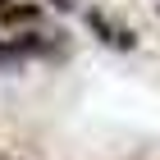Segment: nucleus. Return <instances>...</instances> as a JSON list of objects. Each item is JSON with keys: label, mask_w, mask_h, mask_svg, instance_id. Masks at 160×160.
<instances>
[{"label": "nucleus", "mask_w": 160, "mask_h": 160, "mask_svg": "<svg viewBox=\"0 0 160 160\" xmlns=\"http://www.w3.org/2000/svg\"><path fill=\"white\" fill-rule=\"evenodd\" d=\"M87 28L96 32V41H101V46H110V50H133V46H137L133 28L114 23L110 14H101V9H87Z\"/></svg>", "instance_id": "1"}, {"label": "nucleus", "mask_w": 160, "mask_h": 160, "mask_svg": "<svg viewBox=\"0 0 160 160\" xmlns=\"http://www.w3.org/2000/svg\"><path fill=\"white\" fill-rule=\"evenodd\" d=\"M0 160H14V156H0Z\"/></svg>", "instance_id": "6"}, {"label": "nucleus", "mask_w": 160, "mask_h": 160, "mask_svg": "<svg viewBox=\"0 0 160 160\" xmlns=\"http://www.w3.org/2000/svg\"><path fill=\"white\" fill-rule=\"evenodd\" d=\"M23 55H18V46H14V37H0V73H14V69H23Z\"/></svg>", "instance_id": "3"}, {"label": "nucleus", "mask_w": 160, "mask_h": 160, "mask_svg": "<svg viewBox=\"0 0 160 160\" xmlns=\"http://www.w3.org/2000/svg\"><path fill=\"white\" fill-rule=\"evenodd\" d=\"M0 23L9 28V32H23V28H41V5H32V0H9V5L0 9Z\"/></svg>", "instance_id": "2"}, {"label": "nucleus", "mask_w": 160, "mask_h": 160, "mask_svg": "<svg viewBox=\"0 0 160 160\" xmlns=\"http://www.w3.org/2000/svg\"><path fill=\"white\" fill-rule=\"evenodd\" d=\"M50 5H55V9H64V14H69V9H78V0H50Z\"/></svg>", "instance_id": "4"}, {"label": "nucleus", "mask_w": 160, "mask_h": 160, "mask_svg": "<svg viewBox=\"0 0 160 160\" xmlns=\"http://www.w3.org/2000/svg\"><path fill=\"white\" fill-rule=\"evenodd\" d=\"M5 5H9V0H0V9H5Z\"/></svg>", "instance_id": "5"}]
</instances>
